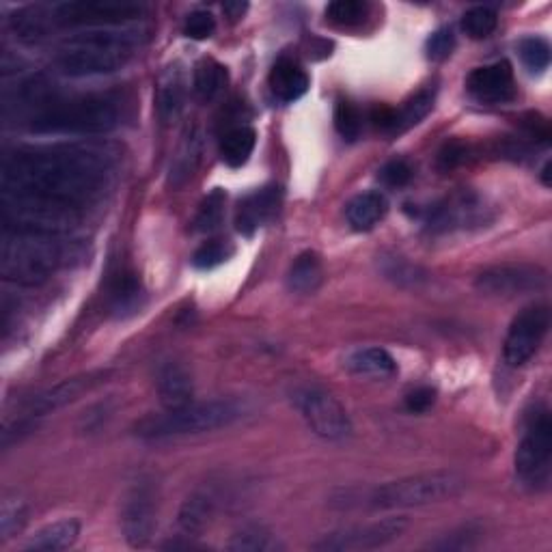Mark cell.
Here are the masks:
<instances>
[{
	"label": "cell",
	"instance_id": "cell-1",
	"mask_svg": "<svg viewBox=\"0 0 552 552\" xmlns=\"http://www.w3.org/2000/svg\"><path fill=\"white\" fill-rule=\"evenodd\" d=\"M115 171L106 147L57 143L18 147L0 167L5 227L61 236L98 201Z\"/></svg>",
	"mask_w": 552,
	"mask_h": 552
},
{
	"label": "cell",
	"instance_id": "cell-2",
	"mask_svg": "<svg viewBox=\"0 0 552 552\" xmlns=\"http://www.w3.org/2000/svg\"><path fill=\"white\" fill-rule=\"evenodd\" d=\"M37 113L29 128L37 134L54 136H95L119 126V102L110 95H72V98H39Z\"/></svg>",
	"mask_w": 552,
	"mask_h": 552
},
{
	"label": "cell",
	"instance_id": "cell-3",
	"mask_svg": "<svg viewBox=\"0 0 552 552\" xmlns=\"http://www.w3.org/2000/svg\"><path fill=\"white\" fill-rule=\"evenodd\" d=\"M253 406L244 397H218L210 402H190L182 408L149 414L134 425V434L145 440H162L188 434H205L246 419Z\"/></svg>",
	"mask_w": 552,
	"mask_h": 552
},
{
	"label": "cell",
	"instance_id": "cell-4",
	"mask_svg": "<svg viewBox=\"0 0 552 552\" xmlns=\"http://www.w3.org/2000/svg\"><path fill=\"white\" fill-rule=\"evenodd\" d=\"M141 44L134 29H102L69 37L57 59V67L69 78L113 74L126 65Z\"/></svg>",
	"mask_w": 552,
	"mask_h": 552
},
{
	"label": "cell",
	"instance_id": "cell-5",
	"mask_svg": "<svg viewBox=\"0 0 552 552\" xmlns=\"http://www.w3.org/2000/svg\"><path fill=\"white\" fill-rule=\"evenodd\" d=\"M59 236L5 227L0 242V274L18 285H41L67 259Z\"/></svg>",
	"mask_w": 552,
	"mask_h": 552
},
{
	"label": "cell",
	"instance_id": "cell-6",
	"mask_svg": "<svg viewBox=\"0 0 552 552\" xmlns=\"http://www.w3.org/2000/svg\"><path fill=\"white\" fill-rule=\"evenodd\" d=\"M466 490V479L453 471H434L386 481L369 492L371 509H410L455 499Z\"/></svg>",
	"mask_w": 552,
	"mask_h": 552
},
{
	"label": "cell",
	"instance_id": "cell-7",
	"mask_svg": "<svg viewBox=\"0 0 552 552\" xmlns=\"http://www.w3.org/2000/svg\"><path fill=\"white\" fill-rule=\"evenodd\" d=\"M147 7L130 0H72L46 5L50 31L54 29H110L145 16Z\"/></svg>",
	"mask_w": 552,
	"mask_h": 552
},
{
	"label": "cell",
	"instance_id": "cell-8",
	"mask_svg": "<svg viewBox=\"0 0 552 552\" xmlns=\"http://www.w3.org/2000/svg\"><path fill=\"white\" fill-rule=\"evenodd\" d=\"M552 458V421L550 412L544 408L533 414L527 432H524L516 449V473L524 486L533 490L544 488L550 479Z\"/></svg>",
	"mask_w": 552,
	"mask_h": 552
},
{
	"label": "cell",
	"instance_id": "cell-9",
	"mask_svg": "<svg viewBox=\"0 0 552 552\" xmlns=\"http://www.w3.org/2000/svg\"><path fill=\"white\" fill-rule=\"evenodd\" d=\"M292 402L309 430L324 440H345L352 434V419L341 402L317 386H300L294 391Z\"/></svg>",
	"mask_w": 552,
	"mask_h": 552
},
{
	"label": "cell",
	"instance_id": "cell-10",
	"mask_svg": "<svg viewBox=\"0 0 552 552\" xmlns=\"http://www.w3.org/2000/svg\"><path fill=\"white\" fill-rule=\"evenodd\" d=\"M408 529L406 516H393L367 524H354L324 535L313 542V550L320 552H350V550H376L397 542Z\"/></svg>",
	"mask_w": 552,
	"mask_h": 552
},
{
	"label": "cell",
	"instance_id": "cell-11",
	"mask_svg": "<svg viewBox=\"0 0 552 552\" xmlns=\"http://www.w3.org/2000/svg\"><path fill=\"white\" fill-rule=\"evenodd\" d=\"M158 494L149 479L132 483L121 507V529L130 546H147L158 522Z\"/></svg>",
	"mask_w": 552,
	"mask_h": 552
},
{
	"label": "cell",
	"instance_id": "cell-12",
	"mask_svg": "<svg viewBox=\"0 0 552 552\" xmlns=\"http://www.w3.org/2000/svg\"><path fill=\"white\" fill-rule=\"evenodd\" d=\"M550 328V309L546 305H533L518 313L505 337L503 358L509 367H522L540 350Z\"/></svg>",
	"mask_w": 552,
	"mask_h": 552
},
{
	"label": "cell",
	"instance_id": "cell-13",
	"mask_svg": "<svg viewBox=\"0 0 552 552\" xmlns=\"http://www.w3.org/2000/svg\"><path fill=\"white\" fill-rule=\"evenodd\" d=\"M548 283V274L540 266L531 264H503V266H492L483 270L475 287L481 294L488 296H503V298H514L520 294H531L540 292Z\"/></svg>",
	"mask_w": 552,
	"mask_h": 552
},
{
	"label": "cell",
	"instance_id": "cell-14",
	"mask_svg": "<svg viewBox=\"0 0 552 552\" xmlns=\"http://www.w3.org/2000/svg\"><path fill=\"white\" fill-rule=\"evenodd\" d=\"M466 89L483 104H501L514 100V69L507 61H496L473 69L466 78Z\"/></svg>",
	"mask_w": 552,
	"mask_h": 552
},
{
	"label": "cell",
	"instance_id": "cell-15",
	"mask_svg": "<svg viewBox=\"0 0 552 552\" xmlns=\"http://www.w3.org/2000/svg\"><path fill=\"white\" fill-rule=\"evenodd\" d=\"M104 378H106L104 371H95V374H82L76 378L63 380L57 386H52V389L41 391L39 395L31 397L29 402H26V414L39 417V414L54 412L67 404H72L82 393H87L93 389V386H98Z\"/></svg>",
	"mask_w": 552,
	"mask_h": 552
},
{
	"label": "cell",
	"instance_id": "cell-16",
	"mask_svg": "<svg viewBox=\"0 0 552 552\" xmlns=\"http://www.w3.org/2000/svg\"><path fill=\"white\" fill-rule=\"evenodd\" d=\"M283 201L281 186H266L261 190H255L253 195H248L240 201L236 212V229L242 236H253L257 229L264 227L266 223L276 216Z\"/></svg>",
	"mask_w": 552,
	"mask_h": 552
},
{
	"label": "cell",
	"instance_id": "cell-17",
	"mask_svg": "<svg viewBox=\"0 0 552 552\" xmlns=\"http://www.w3.org/2000/svg\"><path fill=\"white\" fill-rule=\"evenodd\" d=\"M156 389L164 410L182 408L190 404L195 395V384H192L188 369L177 361H167L158 367Z\"/></svg>",
	"mask_w": 552,
	"mask_h": 552
},
{
	"label": "cell",
	"instance_id": "cell-18",
	"mask_svg": "<svg viewBox=\"0 0 552 552\" xmlns=\"http://www.w3.org/2000/svg\"><path fill=\"white\" fill-rule=\"evenodd\" d=\"M145 300V289L134 270L121 268L113 274L108 285V305L117 317H126L141 309Z\"/></svg>",
	"mask_w": 552,
	"mask_h": 552
},
{
	"label": "cell",
	"instance_id": "cell-19",
	"mask_svg": "<svg viewBox=\"0 0 552 552\" xmlns=\"http://www.w3.org/2000/svg\"><path fill=\"white\" fill-rule=\"evenodd\" d=\"M186 87H188L186 72L179 63L171 65L167 72L160 76L158 89H156V108H158V117L164 123L173 121L179 113H182L186 93H188Z\"/></svg>",
	"mask_w": 552,
	"mask_h": 552
},
{
	"label": "cell",
	"instance_id": "cell-20",
	"mask_svg": "<svg viewBox=\"0 0 552 552\" xmlns=\"http://www.w3.org/2000/svg\"><path fill=\"white\" fill-rule=\"evenodd\" d=\"M386 212H389V201L378 190L361 192V195H356L345 205V218L356 231L374 229L386 216Z\"/></svg>",
	"mask_w": 552,
	"mask_h": 552
},
{
	"label": "cell",
	"instance_id": "cell-21",
	"mask_svg": "<svg viewBox=\"0 0 552 552\" xmlns=\"http://www.w3.org/2000/svg\"><path fill=\"white\" fill-rule=\"evenodd\" d=\"M270 91L276 100L285 104L300 100L309 89V76L289 59H281L270 72Z\"/></svg>",
	"mask_w": 552,
	"mask_h": 552
},
{
	"label": "cell",
	"instance_id": "cell-22",
	"mask_svg": "<svg viewBox=\"0 0 552 552\" xmlns=\"http://www.w3.org/2000/svg\"><path fill=\"white\" fill-rule=\"evenodd\" d=\"M78 535H80V522L74 518H65L37 531L31 540L26 542L24 550H35V552L67 550L78 542Z\"/></svg>",
	"mask_w": 552,
	"mask_h": 552
},
{
	"label": "cell",
	"instance_id": "cell-23",
	"mask_svg": "<svg viewBox=\"0 0 552 552\" xmlns=\"http://www.w3.org/2000/svg\"><path fill=\"white\" fill-rule=\"evenodd\" d=\"M216 512V496L207 490H197L184 501L177 514V524L186 535L201 533Z\"/></svg>",
	"mask_w": 552,
	"mask_h": 552
},
{
	"label": "cell",
	"instance_id": "cell-24",
	"mask_svg": "<svg viewBox=\"0 0 552 552\" xmlns=\"http://www.w3.org/2000/svg\"><path fill=\"white\" fill-rule=\"evenodd\" d=\"M227 548L236 552H276V550H283L285 546L279 542V537L266 527V524L248 522L231 535Z\"/></svg>",
	"mask_w": 552,
	"mask_h": 552
},
{
	"label": "cell",
	"instance_id": "cell-25",
	"mask_svg": "<svg viewBox=\"0 0 552 552\" xmlns=\"http://www.w3.org/2000/svg\"><path fill=\"white\" fill-rule=\"evenodd\" d=\"M345 367H348L356 376H374V378L393 376L397 371L395 358L384 348L356 350L350 354L348 361H345Z\"/></svg>",
	"mask_w": 552,
	"mask_h": 552
},
{
	"label": "cell",
	"instance_id": "cell-26",
	"mask_svg": "<svg viewBox=\"0 0 552 552\" xmlns=\"http://www.w3.org/2000/svg\"><path fill=\"white\" fill-rule=\"evenodd\" d=\"M324 279L322 261L315 253L307 251L294 259L292 268L287 272V287L296 294H313Z\"/></svg>",
	"mask_w": 552,
	"mask_h": 552
},
{
	"label": "cell",
	"instance_id": "cell-27",
	"mask_svg": "<svg viewBox=\"0 0 552 552\" xmlns=\"http://www.w3.org/2000/svg\"><path fill=\"white\" fill-rule=\"evenodd\" d=\"M257 145V132L248 126L231 128L220 141V158L231 169H240L251 158Z\"/></svg>",
	"mask_w": 552,
	"mask_h": 552
},
{
	"label": "cell",
	"instance_id": "cell-28",
	"mask_svg": "<svg viewBox=\"0 0 552 552\" xmlns=\"http://www.w3.org/2000/svg\"><path fill=\"white\" fill-rule=\"evenodd\" d=\"M229 82L227 67L220 65L214 59H203L197 63L195 74H192V89H195L197 98L203 102L216 100L220 93L225 91Z\"/></svg>",
	"mask_w": 552,
	"mask_h": 552
},
{
	"label": "cell",
	"instance_id": "cell-29",
	"mask_svg": "<svg viewBox=\"0 0 552 552\" xmlns=\"http://www.w3.org/2000/svg\"><path fill=\"white\" fill-rule=\"evenodd\" d=\"M201 160V134L197 130H192L184 136L182 145H179L177 154L171 164V175L169 182L173 188L184 186L192 173L197 171V164Z\"/></svg>",
	"mask_w": 552,
	"mask_h": 552
},
{
	"label": "cell",
	"instance_id": "cell-30",
	"mask_svg": "<svg viewBox=\"0 0 552 552\" xmlns=\"http://www.w3.org/2000/svg\"><path fill=\"white\" fill-rule=\"evenodd\" d=\"M432 108H434V91L432 89L419 91L402 108L395 110L393 126L389 134H402L414 126H419V123L432 113Z\"/></svg>",
	"mask_w": 552,
	"mask_h": 552
},
{
	"label": "cell",
	"instance_id": "cell-31",
	"mask_svg": "<svg viewBox=\"0 0 552 552\" xmlns=\"http://www.w3.org/2000/svg\"><path fill=\"white\" fill-rule=\"evenodd\" d=\"M378 268L384 274V279L399 287H419L427 281V272L419 266L410 264L406 257L399 255H380Z\"/></svg>",
	"mask_w": 552,
	"mask_h": 552
},
{
	"label": "cell",
	"instance_id": "cell-32",
	"mask_svg": "<svg viewBox=\"0 0 552 552\" xmlns=\"http://www.w3.org/2000/svg\"><path fill=\"white\" fill-rule=\"evenodd\" d=\"M225 201H227L225 190H220V188L212 190L210 195L203 199L195 220H192V229H195L197 233H210V231L218 229L220 220H223Z\"/></svg>",
	"mask_w": 552,
	"mask_h": 552
},
{
	"label": "cell",
	"instance_id": "cell-33",
	"mask_svg": "<svg viewBox=\"0 0 552 552\" xmlns=\"http://www.w3.org/2000/svg\"><path fill=\"white\" fill-rule=\"evenodd\" d=\"M518 54L524 67L533 74H542L550 65V46L544 37H524L518 44Z\"/></svg>",
	"mask_w": 552,
	"mask_h": 552
},
{
	"label": "cell",
	"instance_id": "cell-34",
	"mask_svg": "<svg viewBox=\"0 0 552 552\" xmlns=\"http://www.w3.org/2000/svg\"><path fill=\"white\" fill-rule=\"evenodd\" d=\"M369 13V5L363 0H335L326 7V20L335 26H358Z\"/></svg>",
	"mask_w": 552,
	"mask_h": 552
},
{
	"label": "cell",
	"instance_id": "cell-35",
	"mask_svg": "<svg viewBox=\"0 0 552 552\" xmlns=\"http://www.w3.org/2000/svg\"><path fill=\"white\" fill-rule=\"evenodd\" d=\"M499 16L490 7H473L464 13L462 31L471 39H486L496 31Z\"/></svg>",
	"mask_w": 552,
	"mask_h": 552
},
{
	"label": "cell",
	"instance_id": "cell-36",
	"mask_svg": "<svg viewBox=\"0 0 552 552\" xmlns=\"http://www.w3.org/2000/svg\"><path fill=\"white\" fill-rule=\"evenodd\" d=\"M335 128L345 141H356L363 130L361 110L348 100H339L335 106Z\"/></svg>",
	"mask_w": 552,
	"mask_h": 552
},
{
	"label": "cell",
	"instance_id": "cell-37",
	"mask_svg": "<svg viewBox=\"0 0 552 552\" xmlns=\"http://www.w3.org/2000/svg\"><path fill=\"white\" fill-rule=\"evenodd\" d=\"M231 253L233 248L229 244L220 240H210L201 244L195 251V255H192V266L199 270H212L220 264H225V261L231 257Z\"/></svg>",
	"mask_w": 552,
	"mask_h": 552
},
{
	"label": "cell",
	"instance_id": "cell-38",
	"mask_svg": "<svg viewBox=\"0 0 552 552\" xmlns=\"http://www.w3.org/2000/svg\"><path fill=\"white\" fill-rule=\"evenodd\" d=\"M26 522V507L18 499H5L3 509H0V535L3 540H11L13 535L20 533Z\"/></svg>",
	"mask_w": 552,
	"mask_h": 552
},
{
	"label": "cell",
	"instance_id": "cell-39",
	"mask_svg": "<svg viewBox=\"0 0 552 552\" xmlns=\"http://www.w3.org/2000/svg\"><path fill=\"white\" fill-rule=\"evenodd\" d=\"M378 179L389 188H404L412 179V167L406 160L395 158L391 162H386L378 171Z\"/></svg>",
	"mask_w": 552,
	"mask_h": 552
},
{
	"label": "cell",
	"instance_id": "cell-40",
	"mask_svg": "<svg viewBox=\"0 0 552 552\" xmlns=\"http://www.w3.org/2000/svg\"><path fill=\"white\" fill-rule=\"evenodd\" d=\"M216 31V20L210 11H192L184 24V35L190 39H207Z\"/></svg>",
	"mask_w": 552,
	"mask_h": 552
},
{
	"label": "cell",
	"instance_id": "cell-41",
	"mask_svg": "<svg viewBox=\"0 0 552 552\" xmlns=\"http://www.w3.org/2000/svg\"><path fill=\"white\" fill-rule=\"evenodd\" d=\"M453 48H455V35L449 26H443V29H438L436 33H432L430 39H427V57L432 61H445L453 52Z\"/></svg>",
	"mask_w": 552,
	"mask_h": 552
},
{
	"label": "cell",
	"instance_id": "cell-42",
	"mask_svg": "<svg viewBox=\"0 0 552 552\" xmlns=\"http://www.w3.org/2000/svg\"><path fill=\"white\" fill-rule=\"evenodd\" d=\"M468 160V145L462 141H447L443 149L438 151V167L440 171H451L458 169Z\"/></svg>",
	"mask_w": 552,
	"mask_h": 552
},
{
	"label": "cell",
	"instance_id": "cell-43",
	"mask_svg": "<svg viewBox=\"0 0 552 552\" xmlns=\"http://www.w3.org/2000/svg\"><path fill=\"white\" fill-rule=\"evenodd\" d=\"M479 537V531H473L471 527H464L462 531H455L451 535H447L445 540L430 544V548L436 550H464V548H473Z\"/></svg>",
	"mask_w": 552,
	"mask_h": 552
},
{
	"label": "cell",
	"instance_id": "cell-44",
	"mask_svg": "<svg viewBox=\"0 0 552 552\" xmlns=\"http://www.w3.org/2000/svg\"><path fill=\"white\" fill-rule=\"evenodd\" d=\"M436 402V391L430 389V386H419V389H414L406 395V408L414 414L427 412Z\"/></svg>",
	"mask_w": 552,
	"mask_h": 552
},
{
	"label": "cell",
	"instance_id": "cell-45",
	"mask_svg": "<svg viewBox=\"0 0 552 552\" xmlns=\"http://www.w3.org/2000/svg\"><path fill=\"white\" fill-rule=\"evenodd\" d=\"M248 9V5L246 3H225L223 5V11L227 13V16L231 18V20H240L242 16H244V11Z\"/></svg>",
	"mask_w": 552,
	"mask_h": 552
},
{
	"label": "cell",
	"instance_id": "cell-46",
	"mask_svg": "<svg viewBox=\"0 0 552 552\" xmlns=\"http://www.w3.org/2000/svg\"><path fill=\"white\" fill-rule=\"evenodd\" d=\"M544 184L550 186V162H546V167H544Z\"/></svg>",
	"mask_w": 552,
	"mask_h": 552
}]
</instances>
